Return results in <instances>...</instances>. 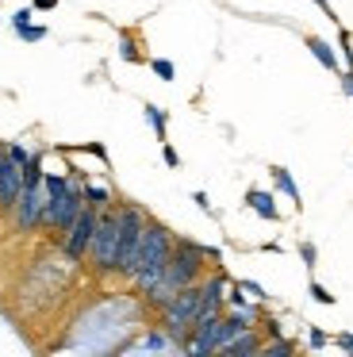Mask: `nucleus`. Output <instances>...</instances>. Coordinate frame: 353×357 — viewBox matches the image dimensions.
Returning <instances> with one entry per match:
<instances>
[{
    "mask_svg": "<svg viewBox=\"0 0 353 357\" xmlns=\"http://www.w3.org/2000/svg\"><path fill=\"white\" fill-rule=\"evenodd\" d=\"M192 204H196L200 211H207V215H211V200H207V192H192Z\"/></svg>",
    "mask_w": 353,
    "mask_h": 357,
    "instance_id": "nucleus-26",
    "label": "nucleus"
},
{
    "mask_svg": "<svg viewBox=\"0 0 353 357\" xmlns=\"http://www.w3.org/2000/svg\"><path fill=\"white\" fill-rule=\"evenodd\" d=\"M261 342H265V338H261V331H257V326H250V331H242L238 338H230L223 354H227V357H253V354H261Z\"/></svg>",
    "mask_w": 353,
    "mask_h": 357,
    "instance_id": "nucleus-10",
    "label": "nucleus"
},
{
    "mask_svg": "<svg viewBox=\"0 0 353 357\" xmlns=\"http://www.w3.org/2000/svg\"><path fill=\"white\" fill-rule=\"evenodd\" d=\"M31 8L35 12H54L58 8V0H31Z\"/></svg>",
    "mask_w": 353,
    "mask_h": 357,
    "instance_id": "nucleus-29",
    "label": "nucleus"
},
{
    "mask_svg": "<svg viewBox=\"0 0 353 357\" xmlns=\"http://www.w3.org/2000/svg\"><path fill=\"white\" fill-rule=\"evenodd\" d=\"M15 35H20L23 43H38V39H46V27L43 24H27V27H20Z\"/></svg>",
    "mask_w": 353,
    "mask_h": 357,
    "instance_id": "nucleus-20",
    "label": "nucleus"
},
{
    "mask_svg": "<svg viewBox=\"0 0 353 357\" xmlns=\"http://www.w3.org/2000/svg\"><path fill=\"white\" fill-rule=\"evenodd\" d=\"M326 342H330L326 331H319V326H311V331H307V346H311V349H322Z\"/></svg>",
    "mask_w": 353,
    "mask_h": 357,
    "instance_id": "nucleus-23",
    "label": "nucleus"
},
{
    "mask_svg": "<svg viewBox=\"0 0 353 357\" xmlns=\"http://www.w3.org/2000/svg\"><path fill=\"white\" fill-rule=\"evenodd\" d=\"M238 284L246 288V296H250V300H257V303H265V300H269V292L257 284V280H238Z\"/></svg>",
    "mask_w": 353,
    "mask_h": 357,
    "instance_id": "nucleus-22",
    "label": "nucleus"
},
{
    "mask_svg": "<svg viewBox=\"0 0 353 357\" xmlns=\"http://www.w3.org/2000/svg\"><path fill=\"white\" fill-rule=\"evenodd\" d=\"M0 158H4V146H0Z\"/></svg>",
    "mask_w": 353,
    "mask_h": 357,
    "instance_id": "nucleus-31",
    "label": "nucleus"
},
{
    "mask_svg": "<svg viewBox=\"0 0 353 357\" xmlns=\"http://www.w3.org/2000/svg\"><path fill=\"white\" fill-rule=\"evenodd\" d=\"M311 4H319V8L326 12V20H334V24H338V16H334V12H330V4H326V0H311Z\"/></svg>",
    "mask_w": 353,
    "mask_h": 357,
    "instance_id": "nucleus-30",
    "label": "nucleus"
},
{
    "mask_svg": "<svg viewBox=\"0 0 353 357\" xmlns=\"http://www.w3.org/2000/svg\"><path fill=\"white\" fill-rule=\"evenodd\" d=\"M161 158H165V165H169V169H176V165H181V154H176V150H173V142H161Z\"/></svg>",
    "mask_w": 353,
    "mask_h": 357,
    "instance_id": "nucleus-24",
    "label": "nucleus"
},
{
    "mask_svg": "<svg viewBox=\"0 0 353 357\" xmlns=\"http://www.w3.org/2000/svg\"><path fill=\"white\" fill-rule=\"evenodd\" d=\"M307 50L315 54V62H319L322 70H330V73H342V70H345L342 58H338V50L330 47L326 39H319V35H307Z\"/></svg>",
    "mask_w": 353,
    "mask_h": 357,
    "instance_id": "nucleus-9",
    "label": "nucleus"
},
{
    "mask_svg": "<svg viewBox=\"0 0 353 357\" xmlns=\"http://www.w3.org/2000/svg\"><path fill=\"white\" fill-rule=\"evenodd\" d=\"M342 93L353 100V70H342Z\"/></svg>",
    "mask_w": 353,
    "mask_h": 357,
    "instance_id": "nucleus-28",
    "label": "nucleus"
},
{
    "mask_svg": "<svg viewBox=\"0 0 353 357\" xmlns=\"http://www.w3.org/2000/svg\"><path fill=\"white\" fill-rule=\"evenodd\" d=\"M299 257H303V265H307V273L319 265V250H315V242H299Z\"/></svg>",
    "mask_w": 353,
    "mask_h": 357,
    "instance_id": "nucleus-21",
    "label": "nucleus"
},
{
    "mask_svg": "<svg viewBox=\"0 0 353 357\" xmlns=\"http://www.w3.org/2000/svg\"><path fill=\"white\" fill-rule=\"evenodd\" d=\"M246 208L253 215L269 219V223H280V211H276V196L265 192V188H246Z\"/></svg>",
    "mask_w": 353,
    "mask_h": 357,
    "instance_id": "nucleus-8",
    "label": "nucleus"
},
{
    "mask_svg": "<svg viewBox=\"0 0 353 357\" xmlns=\"http://www.w3.org/2000/svg\"><path fill=\"white\" fill-rule=\"evenodd\" d=\"M330 342H334V346H342L345 354H353V334H350V331H345V334H338V338H330Z\"/></svg>",
    "mask_w": 353,
    "mask_h": 357,
    "instance_id": "nucleus-27",
    "label": "nucleus"
},
{
    "mask_svg": "<svg viewBox=\"0 0 353 357\" xmlns=\"http://www.w3.org/2000/svg\"><path fill=\"white\" fill-rule=\"evenodd\" d=\"M31 12H35V8H20V12H15V16H12V27H15V31L31 24Z\"/></svg>",
    "mask_w": 353,
    "mask_h": 357,
    "instance_id": "nucleus-25",
    "label": "nucleus"
},
{
    "mask_svg": "<svg viewBox=\"0 0 353 357\" xmlns=\"http://www.w3.org/2000/svg\"><path fill=\"white\" fill-rule=\"evenodd\" d=\"M292 354H296V342L284 338V334H280V338H265V342H261V357H292Z\"/></svg>",
    "mask_w": 353,
    "mask_h": 357,
    "instance_id": "nucleus-15",
    "label": "nucleus"
},
{
    "mask_svg": "<svg viewBox=\"0 0 353 357\" xmlns=\"http://www.w3.org/2000/svg\"><path fill=\"white\" fill-rule=\"evenodd\" d=\"M207 273V257H204V246L192 238H176L173 242V254L165 261V273H161L158 284H150L142 292V303H150L153 311H161L184 284H196L200 277Z\"/></svg>",
    "mask_w": 353,
    "mask_h": 357,
    "instance_id": "nucleus-1",
    "label": "nucleus"
},
{
    "mask_svg": "<svg viewBox=\"0 0 353 357\" xmlns=\"http://www.w3.org/2000/svg\"><path fill=\"white\" fill-rule=\"evenodd\" d=\"M119 58H123V62H142V54H138V47H135V39H130V35H123V39H119Z\"/></svg>",
    "mask_w": 353,
    "mask_h": 357,
    "instance_id": "nucleus-19",
    "label": "nucleus"
},
{
    "mask_svg": "<svg viewBox=\"0 0 353 357\" xmlns=\"http://www.w3.org/2000/svg\"><path fill=\"white\" fill-rule=\"evenodd\" d=\"M150 70L158 73V77L165 81V85H169V81H176V66L169 62V58H150Z\"/></svg>",
    "mask_w": 353,
    "mask_h": 357,
    "instance_id": "nucleus-18",
    "label": "nucleus"
},
{
    "mask_svg": "<svg viewBox=\"0 0 353 357\" xmlns=\"http://www.w3.org/2000/svg\"><path fill=\"white\" fill-rule=\"evenodd\" d=\"M269 173H273V185L280 188L284 196H288V204H292V208H296V211L303 208V196H299V188H296V181H292V173L284 169V165H273Z\"/></svg>",
    "mask_w": 353,
    "mask_h": 357,
    "instance_id": "nucleus-12",
    "label": "nucleus"
},
{
    "mask_svg": "<svg viewBox=\"0 0 353 357\" xmlns=\"http://www.w3.org/2000/svg\"><path fill=\"white\" fill-rule=\"evenodd\" d=\"M257 331H261V338H280L284 326H280V319H276V315H261L257 319Z\"/></svg>",
    "mask_w": 353,
    "mask_h": 357,
    "instance_id": "nucleus-17",
    "label": "nucleus"
},
{
    "mask_svg": "<svg viewBox=\"0 0 353 357\" xmlns=\"http://www.w3.org/2000/svg\"><path fill=\"white\" fill-rule=\"evenodd\" d=\"M146 211L138 204H119V246H115V277L130 280L135 273V257L142 246V231H146Z\"/></svg>",
    "mask_w": 353,
    "mask_h": 357,
    "instance_id": "nucleus-3",
    "label": "nucleus"
},
{
    "mask_svg": "<svg viewBox=\"0 0 353 357\" xmlns=\"http://www.w3.org/2000/svg\"><path fill=\"white\" fill-rule=\"evenodd\" d=\"M20 188H23V165L12 162L4 150V158H0V211L12 215L15 200H20Z\"/></svg>",
    "mask_w": 353,
    "mask_h": 357,
    "instance_id": "nucleus-7",
    "label": "nucleus"
},
{
    "mask_svg": "<svg viewBox=\"0 0 353 357\" xmlns=\"http://www.w3.org/2000/svg\"><path fill=\"white\" fill-rule=\"evenodd\" d=\"M307 296H311L315 303H322V307H334V303H338V296L330 292V288H322L319 280H311V284H307Z\"/></svg>",
    "mask_w": 353,
    "mask_h": 357,
    "instance_id": "nucleus-16",
    "label": "nucleus"
},
{
    "mask_svg": "<svg viewBox=\"0 0 353 357\" xmlns=\"http://www.w3.org/2000/svg\"><path fill=\"white\" fill-rule=\"evenodd\" d=\"M173 242H176V234L169 231L165 223H158V219H146L142 246H138L135 273H130V284H135L138 296H142L150 284H158V280H161L165 261H169V254H173Z\"/></svg>",
    "mask_w": 353,
    "mask_h": 357,
    "instance_id": "nucleus-2",
    "label": "nucleus"
},
{
    "mask_svg": "<svg viewBox=\"0 0 353 357\" xmlns=\"http://www.w3.org/2000/svg\"><path fill=\"white\" fill-rule=\"evenodd\" d=\"M127 349H176V342L169 338V334L161 331V326H153V331H146V334H142V338L127 342V346H123V354H127Z\"/></svg>",
    "mask_w": 353,
    "mask_h": 357,
    "instance_id": "nucleus-11",
    "label": "nucleus"
},
{
    "mask_svg": "<svg viewBox=\"0 0 353 357\" xmlns=\"http://www.w3.org/2000/svg\"><path fill=\"white\" fill-rule=\"evenodd\" d=\"M115 246H119V204H107L96 215V231L89 242V261L100 277L115 273Z\"/></svg>",
    "mask_w": 353,
    "mask_h": 357,
    "instance_id": "nucleus-4",
    "label": "nucleus"
},
{
    "mask_svg": "<svg viewBox=\"0 0 353 357\" xmlns=\"http://www.w3.org/2000/svg\"><path fill=\"white\" fill-rule=\"evenodd\" d=\"M96 215L100 208H89L84 204L81 211H77V219L61 231V254L69 257V261H84L89 257V242H92V231H96Z\"/></svg>",
    "mask_w": 353,
    "mask_h": 357,
    "instance_id": "nucleus-5",
    "label": "nucleus"
},
{
    "mask_svg": "<svg viewBox=\"0 0 353 357\" xmlns=\"http://www.w3.org/2000/svg\"><path fill=\"white\" fill-rule=\"evenodd\" d=\"M12 223L20 234H31L35 227H43V185H27V181H23L20 200H15V208H12Z\"/></svg>",
    "mask_w": 353,
    "mask_h": 357,
    "instance_id": "nucleus-6",
    "label": "nucleus"
},
{
    "mask_svg": "<svg viewBox=\"0 0 353 357\" xmlns=\"http://www.w3.org/2000/svg\"><path fill=\"white\" fill-rule=\"evenodd\" d=\"M81 192H84V204H89V208H107V204H115V200H112V188H107V185L81 181Z\"/></svg>",
    "mask_w": 353,
    "mask_h": 357,
    "instance_id": "nucleus-13",
    "label": "nucleus"
},
{
    "mask_svg": "<svg viewBox=\"0 0 353 357\" xmlns=\"http://www.w3.org/2000/svg\"><path fill=\"white\" fill-rule=\"evenodd\" d=\"M146 123L153 127V135H158V142H165L169 139V116H165V108H158V104H146Z\"/></svg>",
    "mask_w": 353,
    "mask_h": 357,
    "instance_id": "nucleus-14",
    "label": "nucleus"
}]
</instances>
